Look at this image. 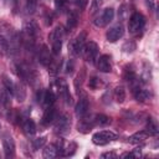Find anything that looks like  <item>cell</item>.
I'll return each instance as SVG.
<instances>
[{
  "instance_id": "1",
  "label": "cell",
  "mask_w": 159,
  "mask_h": 159,
  "mask_svg": "<svg viewBox=\"0 0 159 159\" xmlns=\"http://www.w3.org/2000/svg\"><path fill=\"white\" fill-rule=\"evenodd\" d=\"M39 34V26L35 21H27L21 31V41L26 48H32Z\"/></svg>"
},
{
  "instance_id": "2",
  "label": "cell",
  "mask_w": 159,
  "mask_h": 159,
  "mask_svg": "<svg viewBox=\"0 0 159 159\" xmlns=\"http://www.w3.org/2000/svg\"><path fill=\"white\" fill-rule=\"evenodd\" d=\"M86 45V32H80L68 45V50L72 56H80Z\"/></svg>"
},
{
  "instance_id": "3",
  "label": "cell",
  "mask_w": 159,
  "mask_h": 159,
  "mask_svg": "<svg viewBox=\"0 0 159 159\" xmlns=\"http://www.w3.org/2000/svg\"><path fill=\"white\" fill-rule=\"evenodd\" d=\"M117 138H118L117 134L111 130H99L92 135V142L96 145H106V144L116 140Z\"/></svg>"
},
{
  "instance_id": "4",
  "label": "cell",
  "mask_w": 159,
  "mask_h": 159,
  "mask_svg": "<svg viewBox=\"0 0 159 159\" xmlns=\"http://www.w3.org/2000/svg\"><path fill=\"white\" fill-rule=\"evenodd\" d=\"M145 25V19L140 12H133L128 21V30L132 34L140 31Z\"/></svg>"
},
{
  "instance_id": "5",
  "label": "cell",
  "mask_w": 159,
  "mask_h": 159,
  "mask_svg": "<svg viewBox=\"0 0 159 159\" xmlns=\"http://www.w3.org/2000/svg\"><path fill=\"white\" fill-rule=\"evenodd\" d=\"M70 129H71V118L67 114L60 116L55 122V132L60 135H66L68 134Z\"/></svg>"
},
{
  "instance_id": "6",
  "label": "cell",
  "mask_w": 159,
  "mask_h": 159,
  "mask_svg": "<svg viewBox=\"0 0 159 159\" xmlns=\"http://www.w3.org/2000/svg\"><path fill=\"white\" fill-rule=\"evenodd\" d=\"M113 17H114V10L112 7H107L93 20V24L97 27H104L113 20Z\"/></svg>"
},
{
  "instance_id": "7",
  "label": "cell",
  "mask_w": 159,
  "mask_h": 159,
  "mask_svg": "<svg viewBox=\"0 0 159 159\" xmlns=\"http://www.w3.org/2000/svg\"><path fill=\"white\" fill-rule=\"evenodd\" d=\"M82 55L87 62H91V63L94 62V60L97 58V55H98V45L94 41L86 42V45L82 50Z\"/></svg>"
},
{
  "instance_id": "8",
  "label": "cell",
  "mask_w": 159,
  "mask_h": 159,
  "mask_svg": "<svg viewBox=\"0 0 159 159\" xmlns=\"http://www.w3.org/2000/svg\"><path fill=\"white\" fill-rule=\"evenodd\" d=\"M123 35H124V29H123V26H122V25H116V26L111 27V29L107 31L106 37H107V40H108L109 42H116V41H118Z\"/></svg>"
},
{
  "instance_id": "9",
  "label": "cell",
  "mask_w": 159,
  "mask_h": 159,
  "mask_svg": "<svg viewBox=\"0 0 159 159\" xmlns=\"http://www.w3.org/2000/svg\"><path fill=\"white\" fill-rule=\"evenodd\" d=\"M37 60L39 62L45 66V67H48L52 62V58H51V53H50V50L47 48L46 45H42L41 46V50L37 51Z\"/></svg>"
},
{
  "instance_id": "10",
  "label": "cell",
  "mask_w": 159,
  "mask_h": 159,
  "mask_svg": "<svg viewBox=\"0 0 159 159\" xmlns=\"http://www.w3.org/2000/svg\"><path fill=\"white\" fill-rule=\"evenodd\" d=\"M88 108H89V102H88L87 97H82V98H80V101L77 102V104L75 107V113L77 117L83 118L87 114Z\"/></svg>"
},
{
  "instance_id": "11",
  "label": "cell",
  "mask_w": 159,
  "mask_h": 159,
  "mask_svg": "<svg viewBox=\"0 0 159 159\" xmlns=\"http://www.w3.org/2000/svg\"><path fill=\"white\" fill-rule=\"evenodd\" d=\"M97 68L101 71V72H104V73H108L112 71V65H111V58L108 55H102L97 58Z\"/></svg>"
},
{
  "instance_id": "12",
  "label": "cell",
  "mask_w": 159,
  "mask_h": 159,
  "mask_svg": "<svg viewBox=\"0 0 159 159\" xmlns=\"http://www.w3.org/2000/svg\"><path fill=\"white\" fill-rule=\"evenodd\" d=\"M2 148L6 158H12L15 155V142L11 137H5L2 139Z\"/></svg>"
},
{
  "instance_id": "13",
  "label": "cell",
  "mask_w": 159,
  "mask_h": 159,
  "mask_svg": "<svg viewBox=\"0 0 159 159\" xmlns=\"http://www.w3.org/2000/svg\"><path fill=\"white\" fill-rule=\"evenodd\" d=\"M57 87H58V93L61 94V97L65 99L66 104H71L72 103V98H71V94H70V91H68V87L66 84V82L63 80H58L57 82Z\"/></svg>"
},
{
  "instance_id": "14",
  "label": "cell",
  "mask_w": 159,
  "mask_h": 159,
  "mask_svg": "<svg viewBox=\"0 0 159 159\" xmlns=\"http://www.w3.org/2000/svg\"><path fill=\"white\" fill-rule=\"evenodd\" d=\"M58 155H60V149H58V145L56 143L45 147V149L42 152V157L45 159H52V158H56Z\"/></svg>"
},
{
  "instance_id": "15",
  "label": "cell",
  "mask_w": 159,
  "mask_h": 159,
  "mask_svg": "<svg viewBox=\"0 0 159 159\" xmlns=\"http://www.w3.org/2000/svg\"><path fill=\"white\" fill-rule=\"evenodd\" d=\"M55 119H56V109L52 106L46 107L45 113H43V117H42V123L45 125H47V124L52 123Z\"/></svg>"
},
{
  "instance_id": "16",
  "label": "cell",
  "mask_w": 159,
  "mask_h": 159,
  "mask_svg": "<svg viewBox=\"0 0 159 159\" xmlns=\"http://www.w3.org/2000/svg\"><path fill=\"white\" fill-rule=\"evenodd\" d=\"M148 137H149V134L145 130H140V132H137V133L132 134L128 138V143H130V144H139V143H143Z\"/></svg>"
},
{
  "instance_id": "17",
  "label": "cell",
  "mask_w": 159,
  "mask_h": 159,
  "mask_svg": "<svg viewBox=\"0 0 159 159\" xmlns=\"http://www.w3.org/2000/svg\"><path fill=\"white\" fill-rule=\"evenodd\" d=\"M22 129H24V133H25L27 137H32V135H35V133H36V124H35V122H34L32 119L27 118V119L24 122V124H22Z\"/></svg>"
},
{
  "instance_id": "18",
  "label": "cell",
  "mask_w": 159,
  "mask_h": 159,
  "mask_svg": "<svg viewBox=\"0 0 159 159\" xmlns=\"http://www.w3.org/2000/svg\"><path fill=\"white\" fill-rule=\"evenodd\" d=\"M94 125H96V124H94V120H93V119H81V122L78 123V132L87 133V132H89Z\"/></svg>"
},
{
  "instance_id": "19",
  "label": "cell",
  "mask_w": 159,
  "mask_h": 159,
  "mask_svg": "<svg viewBox=\"0 0 159 159\" xmlns=\"http://www.w3.org/2000/svg\"><path fill=\"white\" fill-rule=\"evenodd\" d=\"M19 102H24L25 97H26V91L24 88V86L21 83H15V89H14V94H12Z\"/></svg>"
},
{
  "instance_id": "20",
  "label": "cell",
  "mask_w": 159,
  "mask_h": 159,
  "mask_svg": "<svg viewBox=\"0 0 159 159\" xmlns=\"http://www.w3.org/2000/svg\"><path fill=\"white\" fill-rule=\"evenodd\" d=\"M55 101H56V96H55V93H53L51 89L45 91V93H43V101H42V103L45 104V107H50V106H52V104L55 103Z\"/></svg>"
},
{
  "instance_id": "21",
  "label": "cell",
  "mask_w": 159,
  "mask_h": 159,
  "mask_svg": "<svg viewBox=\"0 0 159 159\" xmlns=\"http://www.w3.org/2000/svg\"><path fill=\"white\" fill-rule=\"evenodd\" d=\"M134 96H135V98H137L138 102H145V101H148L150 98L149 91L143 89V88H139V89L134 91Z\"/></svg>"
},
{
  "instance_id": "22",
  "label": "cell",
  "mask_w": 159,
  "mask_h": 159,
  "mask_svg": "<svg viewBox=\"0 0 159 159\" xmlns=\"http://www.w3.org/2000/svg\"><path fill=\"white\" fill-rule=\"evenodd\" d=\"M158 132H159V129H158L157 122L153 118H148V120H147V133L149 135H157Z\"/></svg>"
},
{
  "instance_id": "23",
  "label": "cell",
  "mask_w": 159,
  "mask_h": 159,
  "mask_svg": "<svg viewBox=\"0 0 159 159\" xmlns=\"http://www.w3.org/2000/svg\"><path fill=\"white\" fill-rule=\"evenodd\" d=\"M77 22H78V14L76 11H71L68 14V19H67V29L68 30H72L77 26Z\"/></svg>"
},
{
  "instance_id": "24",
  "label": "cell",
  "mask_w": 159,
  "mask_h": 159,
  "mask_svg": "<svg viewBox=\"0 0 159 159\" xmlns=\"http://www.w3.org/2000/svg\"><path fill=\"white\" fill-rule=\"evenodd\" d=\"M114 99L118 103L124 102V99H125V89H124L123 86H117L114 88Z\"/></svg>"
},
{
  "instance_id": "25",
  "label": "cell",
  "mask_w": 159,
  "mask_h": 159,
  "mask_svg": "<svg viewBox=\"0 0 159 159\" xmlns=\"http://www.w3.org/2000/svg\"><path fill=\"white\" fill-rule=\"evenodd\" d=\"M2 83H4L5 89H6V91L12 96V94H14V89H15V82H14L10 77L4 76V77H2Z\"/></svg>"
},
{
  "instance_id": "26",
  "label": "cell",
  "mask_w": 159,
  "mask_h": 159,
  "mask_svg": "<svg viewBox=\"0 0 159 159\" xmlns=\"http://www.w3.org/2000/svg\"><path fill=\"white\" fill-rule=\"evenodd\" d=\"M93 120H94V124L96 125H107V124L111 123V118L107 117V116H104V114H97V116H94Z\"/></svg>"
},
{
  "instance_id": "27",
  "label": "cell",
  "mask_w": 159,
  "mask_h": 159,
  "mask_svg": "<svg viewBox=\"0 0 159 159\" xmlns=\"http://www.w3.org/2000/svg\"><path fill=\"white\" fill-rule=\"evenodd\" d=\"M76 152V144L73 142H70V144H67V147L62 148V154L61 157H70Z\"/></svg>"
},
{
  "instance_id": "28",
  "label": "cell",
  "mask_w": 159,
  "mask_h": 159,
  "mask_svg": "<svg viewBox=\"0 0 159 159\" xmlns=\"http://www.w3.org/2000/svg\"><path fill=\"white\" fill-rule=\"evenodd\" d=\"M61 48H62V40H52L51 41V51L55 56L60 55Z\"/></svg>"
},
{
  "instance_id": "29",
  "label": "cell",
  "mask_w": 159,
  "mask_h": 159,
  "mask_svg": "<svg viewBox=\"0 0 159 159\" xmlns=\"http://www.w3.org/2000/svg\"><path fill=\"white\" fill-rule=\"evenodd\" d=\"M62 37H63V30H62V27H56L55 30H52V32L50 34V36H48V39L52 41V40H62Z\"/></svg>"
},
{
  "instance_id": "30",
  "label": "cell",
  "mask_w": 159,
  "mask_h": 159,
  "mask_svg": "<svg viewBox=\"0 0 159 159\" xmlns=\"http://www.w3.org/2000/svg\"><path fill=\"white\" fill-rule=\"evenodd\" d=\"M46 137H40V138H36V139H34L32 140V148H34V150H39L40 148H42L43 145H45V143H46Z\"/></svg>"
},
{
  "instance_id": "31",
  "label": "cell",
  "mask_w": 159,
  "mask_h": 159,
  "mask_svg": "<svg viewBox=\"0 0 159 159\" xmlns=\"http://www.w3.org/2000/svg\"><path fill=\"white\" fill-rule=\"evenodd\" d=\"M26 12L27 14H34L36 11V7H37V0H26Z\"/></svg>"
},
{
  "instance_id": "32",
  "label": "cell",
  "mask_w": 159,
  "mask_h": 159,
  "mask_svg": "<svg viewBox=\"0 0 159 159\" xmlns=\"http://www.w3.org/2000/svg\"><path fill=\"white\" fill-rule=\"evenodd\" d=\"M101 86H102V82H101V80H99L98 77H92V78H89V81H88V87H89V88L97 89V88H99Z\"/></svg>"
},
{
  "instance_id": "33",
  "label": "cell",
  "mask_w": 159,
  "mask_h": 159,
  "mask_svg": "<svg viewBox=\"0 0 159 159\" xmlns=\"http://www.w3.org/2000/svg\"><path fill=\"white\" fill-rule=\"evenodd\" d=\"M139 157H140V149H134L132 152H127L120 155V158H133V159L139 158Z\"/></svg>"
},
{
  "instance_id": "34",
  "label": "cell",
  "mask_w": 159,
  "mask_h": 159,
  "mask_svg": "<svg viewBox=\"0 0 159 159\" xmlns=\"http://www.w3.org/2000/svg\"><path fill=\"white\" fill-rule=\"evenodd\" d=\"M122 50L124 51V52H133L134 50H135V43L133 42V41H127L123 46H122Z\"/></svg>"
},
{
  "instance_id": "35",
  "label": "cell",
  "mask_w": 159,
  "mask_h": 159,
  "mask_svg": "<svg viewBox=\"0 0 159 159\" xmlns=\"http://www.w3.org/2000/svg\"><path fill=\"white\" fill-rule=\"evenodd\" d=\"M102 2H103V0H92V2H91V12L97 11L101 7Z\"/></svg>"
},
{
  "instance_id": "36",
  "label": "cell",
  "mask_w": 159,
  "mask_h": 159,
  "mask_svg": "<svg viewBox=\"0 0 159 159\" xmlns=\"http://www.w3.org/2000/svg\"><path fill=\"white\" fill-rule=\"evenodd\" d=\"M75 2H76V5H77L81 10H83V9L86 7V5H87L88 0H75Z\"/></svg>"
},
{
  "instance_id": "37",
  "label": "cell",
  "mask_w": 159,
  "mask_h": 159,
  "mask_svg": "<svg viewBox=\"0 0 159 159\" xmlns=\"http://www.w3.org/2000/svg\"><path fill=\"white\" fill-rule=\"evenodd\" d=\"M101 158H103V159H109V158H117V155H116L114 153H112V152H107V153H103V154L101 155Z\"/></svg>"
},
{
  "instance_id": "38",
  "label": "cell",
  "mask_w": 159,
  "mask_h": 159,
  "mask_svg": "<svg viewBox=\"0 0 159 159\" xmlns=\"http://www.w3.org/2000/svg\"><path fill=\"white\" fill-rule=\"evenodd\" d=\"M43 93H45V91H42V89H40V91L37 92V96H36L37 102H41V103H42V101H43Z\"/></svg>"
},
{
  "instance_id": "39",
  "label": "cell",
  "mask_w": 159,
  "mask_h": 159,
  "mask_svg": "<svg viewBox=\"0 0 159 159\" xmlns=\"http://www.w3.org/2000/svg\"><path fill=\"white\" fill-rule=\"evenodd\" d=\"M147 1V5L149 6V9L150 10H154V7H155V1L154 0H145Z\"/></svg>"
},
{
  "instance_id": "40",
  "label": "cell",
  "mask_w": 159,
  "mask_h": 159,
  "mask_svg": "<svg viewBox=\"0 0 159 159\" xmlns=\"http://www.w3.org/2000/svg\"><path fill=\"white\" fill-rule=\"evenodd\" d=\"M72 68H73V62H72V61H70V62H68V66H67L66 72H67V73H72Z\"/></svg>"
}]
</instances>
